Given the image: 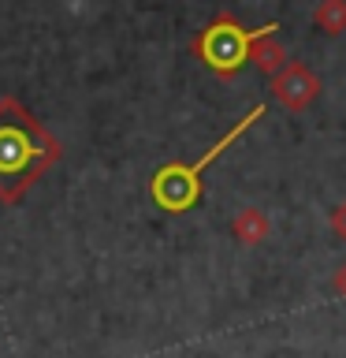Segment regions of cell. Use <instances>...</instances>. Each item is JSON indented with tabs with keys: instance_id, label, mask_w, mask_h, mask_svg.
<instances>
[{
	"instance_id": "obj_4",
	"label": "cell",
	"mask_w": 346,
	"mask_h": 358,
	"mask_svg": "<svg viewBox=\"0 0 346 358\" xmlns=\"http://www.w3.org/2000/svg\"><path fill=\"white\" fill-rule=\"evenodd\" d=\"M272 94L283 101L287 108H294V112H298V108H306L309 101L320 94V78H313L306 64H287V71H283V75H276Z\"/></svg>"
},
{
	"instance_id": "obj_5",
	"label": "cell",
	"mask_w": 346,
	"mask_h": 358,
	"mask_svg": "<svg viewBox=\"0 0 346 358\" xmlns=\"http://www.w3.org/2000/svg\"><path fill=\"white\" fill-rule=\"evenodd\" d=\"M234 231H239L242 243H257V239H261V235L268 231V220H264L257 209H246L242 217L234 220Z\"/></svg>"
},
{
	"instance_id": "obj_7",
	"label": "cell",
	"mask_w": 346,
	"mask_h": 358,
	"mask_svg": "<svg viewBox=\"0 0 346 358\" xmlns=\"http://www.w3.org/2000/svg\"><path fill=\"white\" fill-rule=\"evenodd\" d=\"M272 34H276V30H272ZM272 34H264V38H261V41L253 45V60L261 64L264 71H272V67H279V64H283V52H279V49H272V45H268V38H272Z\"/></svg>"
},
{
	"instance_id": "obj_2",
	"label": "cell",
	"mask_w": 346,
	"mask_h": 358,
	"mask_svg": "<svg viewBox=\"0 0 346 358\" xmlns=\"http://www.w3.org/2000/svg\"><path fill=\"white\" fill-rule=\"evenodd\" d=\"M261 116H264V105L250 108V112H246V116L234 123L227 134H220L216 145H209V150L201 153L194 164L172 161V164L156 168L153 179H149V194H153V201H156L160 209H167V213H186V209H194V206H197V198H201V172H205V168L216 161V157L227 150V145L239 142V138H242V131L250 127V123H257Z\"/></svg>"
},
{
	"instance_id": "obj_8",
	"label": "cell",
	"mask_w": 346,
	"mask_h": 358,
	"mask_svg": "<svg viewBox=\"0 0 346 358\" xmlns=\"http://www.w3.org/2000/svg\"><path fill=\"white\" fill-rule=\"evenodd\" d=\"M331 224H335V231H339L343 239H346V201L339 206V213H335V217H331Z\"/></svg>"
},
{
	"instance_id": "obj_3",
	"label": "cell",
	"mask_w": 346,
	"mask_h": 358,
	"mask_svg": "<svg viewBox=\"0 0 346 358\" xmlns=\"http://www.w3.org/2000/svg\"><path fill=\"white\" fill-rule=\"evenodd\" d=\"M272 30H279V22H268L261 30H246L231 11H220V15H212L205 22V30L194 38L190 49H194V56L220 78V83H231V78L253 60V45Z\"/></svg>"
},
{
	"instance_id": "obj_6",
	"label": "cell",
	"mask_w": 346,
	"mask_h": 358,
	"mask_svg": "<svg viewBox=\"0 0 346 358\" xmlns=\"http://www.w3.org/2000/svg\"><path fill=\"white\" fill-rule=\"evenodd\" d=\"M317 22H320L328 34H339V30L346 27V4H343V0H328V4L317 11Z\"/></svg>"
},
{
	"instance_id": "obj_1",
	"label": "cell",
	"mask_w": 346,
	"mask_h": 358,
	"mask_svg": "<svg viewBox=\"0 0 346 358\" xmlns=\"http://www.w3.org/2000/svg\"><path fill=\"white\" fill-rule=\"evenodd\" d=\"M63 157L56 134L41 127V120L19 97H0V201L15 206L27 190Z\"/></svg>"
},
{
	"instance_id": "obj_9",
	"label": "cell",
	"mask_w": 346,
	"mask_h": 358,
	"mask_svg": "<svg viewBox=\"0 0 346 358\" xmlns=\"http://www.w3.org/2000/svg\"><path fill=\"white\" fill-rule=\"evenodd\" d=\"M335 287H339V291H343V295H346V265L339 268V276H335Z\"/></svg>"
}]
</instances>
